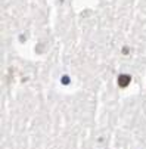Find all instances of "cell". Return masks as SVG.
I'll list each match as a JSON object with an SVG mask.
<instances>
[{
	"label": "cell",
	"instance_id": "6da1fadb",
	"mask_svg": "<svg viewBox=\"0 0 146 149\" xmlns=\"http://www.w3.org/2000/svg\"><path fill=\"white\" fill-rule=\"evenodd\" d=\"M130 83H131V75H129V74H121V75H118V86H120L121 89L127 87Z\"/></svg>",
	"mask_w": 146,
	"mask_h": 149
},
{
	"label": "cell",
	"instance_id": "7a4b0ae2",
	"mask_svg": "<svg viewBox=\"0 0 146 149\" xmlns=\"http://www.w3.org/2000/svg\"><path fill=\"white\" fill-rule=\"evenodd\" d=\"M62 83H64V84H70V78L68 77H64V78H62Z\"/></svg>",
	"mask_w": 146,
	"mask_h": 149
}]
</instances>
